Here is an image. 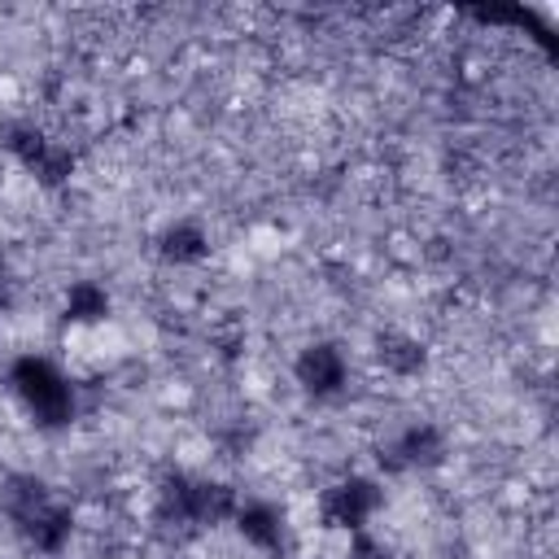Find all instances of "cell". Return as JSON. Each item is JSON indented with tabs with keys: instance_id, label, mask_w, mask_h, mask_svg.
<instances>
[{
	"instance_id": "52a82bcc",
	"label": "cell",
	"mask_w": 559,
	"mask_h": 559,
	"mask_svg": "<svg viewBox=\"0 0 559 559\" xmlns=\"http://www.w3.org/2000/svg\"><path fill=\"white\" fill-rule=\"evenodd\" d=\"M236 524H240L245 542H253L258 550H271V555L284 550V520H280L275 507H266V502H249V507L236 511Z\"/></svg>"
},
{
	"instance_id": "9c48e42d",
	"label": "cell",
	"mask_w": 559,
	"mask_h": 559,
	"mask_svg": "<svg viewBox=\"0 0 559 559\" xmlns=\"http://www.w3.org/2000/svg\"><path fill=\"white\" fill-rule=\"evenodd\" d=\"M105 314H109V297L100 284H92V280L70 284V293H66V319L70 323H96Z\"/></svg>"
},
{
	"instance_id": "5bb4252c",
	"label": "cell",
	"mask_w": 559,
	"mask_h": 559,
	"mask_svg": "<svg viewBox=\"0 0 559 559\" xmlns=\"http://www.w3.org/2000/svg\"><path fill=\"white\" fill-rule=\"evenodd\" d=\"M459 559H467V555H459Z\"/></svg>"
},
{
	"instance_id": "7a4b0ae2",
	"label": "cell",
	"mask_w": 559,
	"mask_h": 559,
	"mask_svg": "<svg viewBox=\"0 0 559 559\" xmlns=\"http://www.w3.org/2000/svg\"><path fill=\"white\" fill-rule=\"evenodd\" d=\"M9 384L17 389V397L26 402V411H31L44 428H61V424H70V415H74V393H70L66 376H61L52 362L26 354V358L13 362Z\"/></svg>"
},
{
	"instance_id": "7c38bea8",
	"label": "cell",
	"mask_w": 559,
	"mask_h": 559,
	"mask_svg": "<svg viewBox=\"0 0 559 559\" xmlns=\"http://www.w3.org/2000/svg\"><path fill=\"white\" fill-rule=\"evenodd\" d=\"M70 170H74V157H70V148H61V144H48L44 157L31 166V175H39L44 183H66Z\"/></svg>"
},
{
	"instance_id": "8992f818",
	"label": "cell",
	"mask_w": 559,
	"mask_h": 559,
	"mask_svg": "<svg viewBox=\"0 0 559 559\" xmlns=\"http://www.w3.org/2000/svg\"><path fill=\"white\" fill-rule=\"evenodd\" d=\"M0 502H4V511H9V520L17 524V528H26L52 498H48V489L35 480V476H9L4 480V489H0Z\"/></svg>"
},
{
	"instance_id": "5b68a950",
	"label": "cell",
	"mask_w": 559,
	"mask_h": 559,
	"mask_svg": "<svg viewBox=\"0 0 559 559\" xmlns=\"http://www.w3.org/2000/svg\"><path fill=\"white\" fill-rule=\"evenodd\" d=\"M441 454H445L441 432L432 424H415L397 437V445L389 450V463L393 467H432V463H441Z\"/></svg>"
},
{
	"instance_id": "ba28073f",
	"label": "cell",
	"mask_w": 559,
	"mask_h": 559,
	"mask_svg": "<svg viewBox=\"0 0 559 559\" xmlns=\"http://www.w3.org/2000/svg\"><path fill=\"white\" fill-rule=\"evenodd\" d=\"M70 511L66 507H57V502H48L22 533H26V542L35 546V550H44V555H57L61 546H66V537H70Z\"/></svg>"
},
{
	"instance_id": "30bf717a",
	"label": "cell",
	"mask_w": 559,
	"mask_h": 559,
	"mask_svg": "<svg viewBox=\"0 0 559 559\" xmlns=\"http://www.w3.org/2000/svg\"><path fill=\"white\" fill-rule=\"evenodd\" d=\"M376 354H380V362H384L389 371H397V376H415V371L424 367V345H419L415 336H402V332H384Z\"/></svg>"
},
{
	"instance_id": "277c9868",
	"label": "cell",
	"mask_w": 559,
	"mask_h": 559,
	"mask_svg": "<svg viewBox=\"0 0 559 559\" xmlns=\"http://www.w3.org/2000/svg\"><path fill=\"white\" fill-rule=\"evenodd\" d=\"M297 384H301L306 393H314V397L341 393V384H345V358H341V349H332V345H310V349L297 358Z\"/></svg>"
},
{
	"instance_id": "8fae6325",
	"label": "cell",
	"mask_w": 559,
	"mask_h": 559,
	"mask_svg": "<svg viewBox=\"0 0 559 559\" xmlns=\"http://www.w3.org/2000/svg\"><path fill=\"white\" fill-rule=\"evenodd\" d=\"M162 253L170 262H197L205 253V231L197 223H175L166 236H162Z\"/></svg>"
},
{
	"instance_id": "6da1fadb",
	"label": "cell",
	"mask_w": 559,
	"mask_h": 559,
	"mask_svg": "<svg viewBox=\"0 0 559 559\" xmlns=\"http://www.w3.org/2000/svg\"><path fill=\"white\" fill-rule=\"evenodd\" d=\"M236 515V493L218 480H188V476H166L157 493V520L162 524H218Z\"/></svg>"
},
{
	"instance_id": "3957f363",
	"label": "cell",
	"mask_w": 559,
	"mask_h": 559,
	"mask_svg": "<svg viewBox=\"0 0 559 559\" xmlns=\"http://www.w3.org/2000/svg\"><path fill=\"white\" fill-rule=\"evenodd\" d=\"M376 507H380V489H376L371 480H362V476L341 480V485L328 489V498H323V515H328L332 524H341V528H362Z\"/></svg>"
},
{
	"instance_id": "4fadbf2b",
	"label": "cell",
	"mask_w": 559,
	"mask_h": 559,
	"mask_svg": "<svg viewBox=\"0 0 559 559\" xmlns=\"http://www.w3.org/2000/svg\"><path fill=\"white\" fill-rule=\"evenodd\" d=\"M349 559H389L371 537H354V546H349Z\"/></svg>"
}]
</instances>
